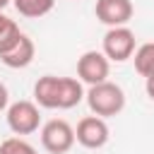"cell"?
Returning a JSON list of instances; mask_svg holds the SVG:
<instances>
[{"label": "cell", "mask_w": 154, "mask_h": 154, "mask_svg": "<svg viewBox=\"0 0 154 154\" xmlns=\"http://www.w3.org/2000/svg\"><path fill=\"white\" fill-rule=\"evenodd\" d=\"M10 2H12V0H0V10H5V7L10 5Z\"/></svg>", "instance_id": "cell-17"}, {"label": "cell", "mask_w": 154, "mask_h": 154, "mask_svg": "<svg viewBox=\"0 0 154 154\" xmlns=\"http://www.w3.org/2000/svg\"><path fill=\"white\" fill-rule=\"evenodd\" d=\"M10 22H12V19H10L7 14H2V10H0V31H2V29H5V26H7Z\"/></svg>", "instance_id": "cell-16"}, {"label": "cell", "mask_w": 154, "mask_h": 154, "mask_svg": "<svg viewBox=\"0 0 154 154\" xmlns=\"http://www.w3.org/2000/svg\"><path fill=\"white\" fill-rule=\"evenodd\" d=\"M41 144L48 154H67L75 144V128L63 118H53L41 128Z\"/></svg>", "instance_id": "cell-2"}, {"label": "cell", "mask_w": 154, "mask_h": 154, "mask_svg": "<svg viewBox=\"0 0 154 154\" xmlns=\"http://www.w3.org/2000/svg\"><path fill=\"white\" fill-rule=\"evenodd\" d=\"M7 128L14 135H31L41 125V113L34 101H14L7 106Z\"/></svg>", "instance_id": "cell-4"}, {"label": "cell", "mask_w": 154, "mask_h": 154, "mask_svg": "<svg viewBox=\"0 0 154 154\" xmlns=\"http://www.w3.org/2000/svg\"><path fill=\"white\" fill-rule=\"evenodd\" d=\"M0 154H38L34 144H29L22 137H7L0 144Z\"/></svg>", "instance_id": "cell-12"}, {"label": "cell", "mask_w": 154, "mask_h": 154, "mask_svg": "<svg viewBox=\"0 0 154 154\" xmlns=\"http://www.w3.org/2000/svg\"><path fill=\"white\" fill-rule=\"evenodd\" d=\"M144 89H147V96L154 101V82H149V79H144Z\"/></svg>", "instance_id": "cell-15"}, {"label": "cell", "mask_w": 154, "mask_h": 154, "mask_svg": "<svg viewBox=\"0 0 154 154\" xmlns=\"http://www.w3.org/2000/svg\"><path fill=\"white\" fill-rule=\"evenodd\" d=\"M34 55H36V46H34V41H31L26 34H22V38H19L7 53H2L0 60H2V65L12 67V70H22V67L31 65Z\"/></svg>", "instance_id": "cell-8"}, {"label": "cell", "mask_w": 154, "mask_h": 154, "mask_svg": "<svg viewBox=\"0 0 154 154\" xmlns=\"http://www.w3.org/2000/svg\"><path fill=\"white\" fill-rule=\"evenodd\" d=\"M101 53L113 63H125L135 53V34L128 26H111L103 34Z\"/></svg>", "instance_id": "cell-3"}, {"label": "cell", "mask_w": 154, "mask_h": 154, "mask_svg": "<svg viewBox=\"0 0 154 154\" xmlns=\"http://www.w3.org/2000/svg\"><path fill=\"white\" fill-rule=\"evenodd\" d=\"M135 58V70H137V75H142V77H147L152 70H154V43H142L140 48H135V53H132Z\"/></svg>", "instance_id": "cell-11"}, {"label": "cell", "mask_w": 154, "mask_h": 154, "mask_svg": "<svg viewBox=\"0 0 154 154\" xmlns=\"http://www.w3.org/2000/svg\"><path fill=\"white\" fill-rule=\"evenodd\" d=\"M144 79H149V82H154V70H152V72H149V75H147Z\"/></svg>", "instance_id": "cell-18"}, {"label": "cell", "mask_w": 154, "mask_h": 154, "mask_svg": "<svg viewBox=\"0 0 154 154\" xmlns=\"http://www.w3.org/2000/svg\"><path fill=\"white\" fill-rule=\"evenodd\" d=\"M7 101H10V94H7V87L0 82V111L7 108Z\"/></svg>", "instance_id": "cell-14"}, {"label": "cell", "mask_w": 154, "mask_h": 154, "mask_svg": "<svg viewBox=\"0 0 154 154\" xmlns=\"http://www.w3.org/2000/svg\"><path fill=\"white\" fill-rule=\"evenodd\" d=\"M94 14L108 29L111 26H125L132 19V2L130 0H96Z\"/></svg>", "instance_id": "cell-7"}, {"label": "cell", "mask_w": 154, "mask_h": 154, "mask_svg": "<svg viewBox=\"0 0 154 154\" xmlns=\"http://www.w3.org/2000/svg\"><path fill=\"white\" fill-rule=\"evenodd\" d=\"M19 38H22V31H19L17 22L12 19V22H10V24L0 31V55H2V53H7V51H10V48H12Z\"/></svg>", "instance_id": "cell-13"}, {"label": "cell", "mask_w": 154, "mask_h": 154, "mask_svg": "<svg viewBox=\"0 0 154 154\" xmlns=\"http://www.w3.org/2000/svg\"><path fill=\"white\" fill-rule=\"evenodd\" d=\"M75 142H79L87 149H101L108 142V125L99 116H84L77 123L75 130Z\"/></svg>", "instance_id": "cell-6"}, {"label": "cell", "mask_w": 154, "mask_h": 154, "mask_svg": "<svg viewBox=\"0 0 154 154\" xmlns=\"http://www.w3.org/2000/svg\"><path fill=\"white\" fill-rule=\"evenodd\" d=\"M34 99H36V106H41V108H58V101H60V77H55V75L38 77L36 84H34Z\"/></svg>", "instance_id": "cell-9"}, {"label": "cell", "mask_w": 154, "mask_h": 154, "mask_svg": "<svg viewBox=\"0 0 154 154\" xmlns=\"http://www.w3.org/2000/svg\"><path fill=\"white\" fill-rule=\"evenodd\" d=\"M14 10L22 14V17H29V19H36V17H43L53 10L55 0H12Z\"/></svg>", "instance_id": "cell-10"}, {"label": "cell", "mask_w": 154, "mask_h": 154, "mask_svg": "<svg viewBox=\"0 0 154 154\" xmlns=\"http://www.w3.org/2000/svg\"><path fill=\"white\" fill-rule=\"evenodd\" d=\"M87 99V106L94 116L99 118H111V116H118L123 108H125V91L113 84V82H99V84H91L89 91L84 94Z\"/></svg>", "instance_id": "cell-1"}, {"label": "cell", "mask_w": 154, "mask_h": 154, "mask_svg": "<svg viewBox=\"0 0 154 154\" xmlns=\"http://www.w3.org/2000/svg\"><path fill=\"white\" fill-rule=\"evenodd\" d=\"M108 70H111V60L101 53V51H87L79 60H77V77L84 84H99L108 79Z\"/></svg>", "instance_id": "cell-5"}]
</instances>
